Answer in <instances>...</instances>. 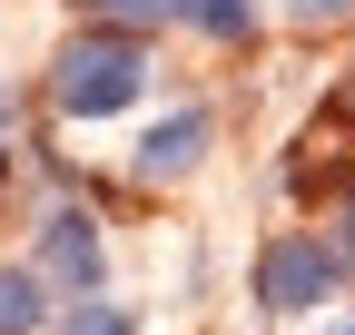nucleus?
<instances>
[{
  "instance_id": "nucleus-1",
  "label": "nucleus",
  "mask_w": 355,
  "mask_h": 335,
  "mask_svg": "<svg viewBox=\"0 0 355 335\" xmlns=\"http://www.w3.org/2000/svg\"><path fill=\"white\" fill-rule=\"evenodd\" d=\"M148 89V39L139 30H79L50 60V109L60 118H119Z\"/></svg>"
},
{
  "instance_id": "nucleus-2",
  "label": "nucleus",
  "mask_w": 355,
  "mask_h": 335,
  "mask_svg": "<svg viewBox=\"0 0 355 335\" xmlns=\"http://www.w3.org/2000/svg\"><path fill=\"white\" fill-rule=\"evenodd\" d=\"M336 246H316V237H277V246H266V257H257V306L266 316H306V306H326L336 296Z\"/></svg>"
},
{
  "instance_id": "nucleus-3",
  "label": "nucleus",
  "mask_w": 355,
  "mask_h": 335,
  "mask_svg": "<svg viewBox=\"0 0 355 335\" xmlns=\"http://www.w3.org/2000/svg\"><path fill=\"white\" fill-rule=\"evenodd\" d=\"M207 138H217V118H207V109H178V118H158V129L139 138V178H148V188L188 178V168L207 158Z\"/></svg>"
},
{
  "instance_id": "nucleus-4",
  "label": "nucleus",
  "mask_w": 355,
  "mask_h": 335,
  "mask_svg": "<svg viewBox=\"0 0 355 335\" xmlns=\"http://www.w3.org/2000/svg\"><path fill=\"white\" fill-rule=\"evenodd\" d=\"M40 276H60L69 296H99V227L89 217H50L40 227Z\"/></svg>"
},
{
  "instance_id": "nucleus-5",
  "label": "nucleus",
  "mask_w": 355,
  "mask_h": 335,
  "mask_svg": "<svg viewBox=\"0 0 355 335\" xmlns=\"http://www.w3.org/2000/svg\"><path fill=\"white\" fill-rule=\"evenodd\" d=\"M168 20H188L207 39H247L257 30V0H168Z\"/></svg>"
},
{
  "instance_id": "nucleus-6",
  "label": "nucleus",
  "mask_w": 355,
  "mask_h": 335,
  "mask_svg": "<svg viewBox=\"0 0 355 335\" xmlns=\"http://www.w3.org/2000/svg\"><path fill=\"white\" fill-rule=\"evenodd\" d=\"M40 286H50L40 266H0V335H30L40 325Z\"/></svg>"
},
{
  "instance_id": "nucleus-7",
  "label": "nucleus",
  "mask_w": 355,
  "mask_h": 335,
  "mask_svg": "<svg viewBox=\"0 0 355 335\" xmlns=\"http://www.w3.org/2000/svg\"><path fill=\"white\" fill-rule=\"evenodd\" d=\"M89 20H109V30H148V20H168V0H79Z\"/></svg>"
},
{
  "instance_id": "nucleus-8",
  "label": "nucleus",
  "mask_w": 355,
  "mask_h": 335,
  "mask_svg": "<svg viewBox=\"0 0 355 335\" xmlns=\"http://www.w3.org/2000/svg\"><path fill=\"white\" fill-rule=\"evenodd\" d=\"M286 10H296V20H345L355 0H286Z\"/></svg>"
},
{
  "instance_id": "nucleus-9",
  "label": "nucleus",
  "mask_w": 355,
  "mask_h": 335,
  "mask_svg": "<svg viewBox=\"0 0 355 335\" xmlns=\"http://www.w3.org/2000/svg\"><path fill=\"white\" fill-rule=\"evenodd\" d=\"M336 257H345V266H355V197H345V246H336Z\"/></svg>"
},
{
  "instance_id": "nucleus-10",
  "label": "nucleus",
  "mask_w": 355,
  "mask_h": 335,
  "mask_svg": "<svg viewBox=\"0 0 355 335\" xmlns=\"http://www.w3.org/2000/svg\"><path fill=\"white\" fill-rule=\"evenodd\" d=\"M0 178H10V148H0Z\"/></svg>"
},
{
  "instance_id": "nucleus-11",
  "label": "nucleus",
  "mask_w": 355,
  "mask_h": 335,
  "mask_svg": "<svg viewBox=\"0 0 355 335\" xmlns=\"http://www.w3.org/2000/svg\"><path fill=\"white\" fill-rule=\"evenodd\" d=\"M345 99H355V69H345Z\"/></svg>"
},
{
  "instance_id": "nucleus-12",
  "label": "nucleus",
  "mask_w": 355,
  "mask_h": 335,
  "mask_svg": "<svg viewBox=\"0 0 355 335\" xmlns=\"http://www.w3.org/2000/svg\"><path fill=\"white\" fill-rule=\"evenodd\" d=\"M336 335H355V325H336Z\"/></svg>"
}]
</instances>
